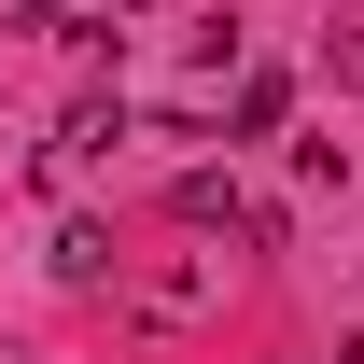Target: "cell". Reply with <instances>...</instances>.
I'll list each match as a JSON object with an SVG mask.
<instances>
[{
  "mask_svg": "<svg viewBox=\"0 0 364 364\" xmlns=\"http://www.w3.org/2000/svg\"><path fill=\"white\" fill-rule=\"evenodd\" d=\"M168 225H196V238H238V252H280V210L252 196L238 168H182L168 182Z\"/></svg>",
  "mask_w": 364,
  "mask_h": 364,
  "instance_id": "obj_1",
  "label": "cell"
},
{
  "mask_svg": "<svg viewBox=\"0 0 364 364\" xmlns=\"http://www.w3.org/2000/svg\"><path fill=\"white\" fill-rule=\"evenodd\" d=\"M112 140H127V98H70V112H56V140H43V182H85Z\"/></svg>",
  "mask_w": 364,
  "mask_h": 364,
  "instance_id": "obj_2",
  "label": "cell"
},
{
  "mask_svg": "<svg viewBox=\"0 0 364 364\" xmlns=\"http://www.w3.org/2000/svg\"><path fill=\"white\" fill-rule=\"evenodd\" d=\"M280 112H294V85H280V70H238V98H225V127H238V140H267Z\"/></svg>",
  "mask_w": 364,
  "mask_h": 364,
  "instance_id": "obj_3",
  "label": "cell"
},
{
  "mask_svg": "<svg viewBox=\"0 0 364 364\" xmlns=\"http://www.w3.org/2000/svg\"><path fill=\"white\" fill-rule=\"evenodd\" d=\"M56 280L98 294V280H112V225H56Z\"/></svg>",
  "mask_w": 364,
  "mask_h": 364,
  "instance_id": "obj_4",
  "label": "cell"
},
{
  "mask_svg": "<svg viewBox=\"0 0 364 364\" xmlns=\"http://www.w3.org/2000/svg\"><path fill=\"white\" fill-rule=\"evenodd\" d=\"M140 309H154V322H196V309H210V267H168V280H140Z\"/></svg>",
  "mask_w": 364,
  "mask_h": 364,
  "instance_id": "obj_5",
  "label": "cell"
}]
</instances>
